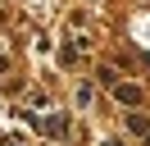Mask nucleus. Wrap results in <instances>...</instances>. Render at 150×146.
Masks as SVG:
<instances>
[{
	"instance_id": "nucleus-1",
	"label": "nucleus",
	"mask_w": 150,
	"mask_h": 146,
	"mask_svg": "<svg viewBox=\"0 0 150 146\" xmlns=\"http://www.w3.org/2000/svg\"><path fill=\"white\" fill-rule=\"evenodd\" d=\"M118 100H123V105H137V100H141V87H118Z\"/></svg>"
}]
</instances>
